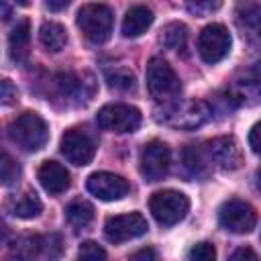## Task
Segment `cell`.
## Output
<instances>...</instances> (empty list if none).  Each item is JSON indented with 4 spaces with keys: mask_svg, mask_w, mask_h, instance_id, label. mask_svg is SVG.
<instances>
[{
    "mask_svg": "<svg viewBox=\"0 0 261 261\" xmlns=\"http://www.w3.org/2000/svg\"><path fill=\"white\" fill-rule=\"evenodd\" d=\"M155 118L171 128L194 130L210 118V108L202 100H181V102L163 104V108L157 110Z\"/></svg>",
    "mask_w": 261,
    "mask_h": 261,
    "instance_id": "cell-1",
    "label": "cell"
},
{
    "mask_svg": "<svg viewBox=\"0 0 261 261\" xmlns=\"http://www.w3.org/2000/svg\"><path fill=\"white\" fill-rule=\"evenodd\" d=\"M8 137L22 151L35 153L49 141V126L37 112H22L8 124Z\"/></svg>",
    "mask_w": 261,
    "mask_h": 261,
    "instance_id": "cell-2",
    "label": "cell"
},
{
    "mask_svg": "<svg viewBox=\"0 0 261 261\" xmlns=\"http://www.w3.org/2000/svg\"><path fill=\"white\" fill-rule=\"evenodd\" d=\"M145 77H147V90L157 102L171 104V102H175V98L181 92V82H179L177 73L161 57H153L147 63Z\"/></svg>",
    "mask_w": 261,
    "mask_h": 261,
    "instance_id": "cell-3",
    "label": "cell"
},
{
    "mask_svg": "<svg viewBox=\"0 0 261 261\" xmlns=\"http://www.w3.org/2000/svg\"><path fill=\"white\" fill-rule=\"evenodd\" d=\"M149 208L159 224L173 226L186 218V214L190 210V200L186 194H181L177 190H161L151 196Z\"/></svg>",
    "mask_w": 261,
    "mask_h": 261,
    "instance_id": "cell-4",
    "label": "cell"
},
{
    "mask_svg": "<svg viewBox=\"0 0 261 261\" xmlns=\"http://www.w3.org/2000/svg\"><path fill=\"white\" fill-rule=\"evenodd\" d=\"M114 14L106 4H84L77 10V27L92 43L108 41L112 33Z\"/></svg>",
    "mask_w": 261,
    "mask_h": 261,
    "instance_id": "cell-5",
    "label": "cell"
},
{
    "mask_svg": "<svg viewBox=\"0 0 261 261\" xmlns=\"http://www.w3.org/2000/svg\"><path fill=\"white\" fill-rule=\"evenodd\" d=\"M96 122L110 133H135L141 126V112L130 104H106L98 110Z\"/></svg>",
    "mask_w": 261,
    "mask_h": 261,
    "instance_id": "cell-6",
    "label": "cell"
},
{
    "mask_svg": "<svg viewBox=\"0 0 261 261\" xmlns=\"http://www.w3.org/2000/svg\"><path fill=\"white\" fill-rule=\"evenodd\" d=\"M218 222L228 232L245 234V232H251L255 228L257 214L249 202L239 200V198H230L218 208Z\"/></svg>",
    "mask_w": 261,
    "mask_h": 261,
    "instance_id": "cell-7",
    "label": "cell"
},
{
    "mask_svg": "<svg viewBox=\"0 0 261 261\" xmlns=\"http://www.w3.org/2000/svg\"><path fill=\"white\" fill-rule=\"evenodd\" d=\"M55 94L65 104H86L94 94V77L90 73H57L53 80Z\"/></svg>",
    "mask_w": 261,
    "mask_h": 261,
    "instance_id": "cell-8",
    "label": "cell"
},
{
    "mask_svg": "<svg viewBox=\"0 0 261 261\" xmlns=\"http://www.w3.org/2000/svg\"><path fill=\"white\" fill-rule=\"evenodd\" d=\"M171 165V151L163 141H149L141 149L139 169L147 181H159L167 175Z\"/></svg>",
    "mask_w": 261,
    "mask_h": 261,
    "instance_id": "cell-9",
    "label": "cell"
},
{
    "mask_svg": "<svg viewBox=\"0 0 261 261\" xmlns=\"http://www.w3.org/2000/svg\"><path fill=\"white\" fill-rule=\"evenodd\" d=\"M230 51V35L224 24L212 22L198 35V53L206 63L222 61Z\"/></svg>",
    "mask_w": 261,
    "mask_h": 261,
    "instance_id": "cell-10",
    "label": "cell"
},
{
    "mask_svg": "<svg viewBox=\"0 0 261 261\" xmlns=\"http://www.w3.org/2000/svg\"><path fill=\"white\" fill-rule=\"evenodd\" d=\"M149 224L141 212H126V214H116L110 216L104 224V234L110 243L120 245L126 241H133L137 237H143L147 232Z\"/></svg>",
    "mask_w": 261,
    "mask_h": 261,
    "instance_id": "cell-11",
    "label": "cell"
},
{
    "mask_svg": "<svg viewBox=\"0 0 261 261\" xmlns=\"http://www.w3.org/2000/svg\"><path fill=\"white\" fill-rule=\"evenodd\" d=\"M208 159L222 171H234L243 165V151L234 137H216L204 145Z\"/></svg>",
    "mask_w": 261,
    "mask_h": 261,
    "instance_id": "cell-12",
    "label": "cell"
},
{
    "mask_svg": "<svg viewBox=\"0 0 261 261\" xmlns=\"http://www.w3.org/2000/svg\"><path fill=\"white\" fill-rule=\"evenodd\" d=\"M61 153L63 157L73 165H88L96 155V143L94 139L80 128H69L61 137Z\"/></svg>",
    "mask_w": 261,
    "mask_h": 261,
    "instance_id": "cell-13",
    "label": "cell"
},
{
    "mask_svg": "<svg viewBox=\"0 0 261 261\" xmlns=\"http://www.w3.org/2000/svg\"><path fill=\"white\" fill-rule=\"evenodd\" d=\"M88 192L94 194L96 198L104 200V202H112V200H120L128 194L130 186L122 175L110 173V171H96L88 177Z\"/></svg>",
    "mask_w": 261,
    "mask_h": 261,
    "instance_id": "cell-14",
    "label": "cell"
},
{
    "mask_svg": "<svg viewBox=\"0 0 261 261\" xmlns=\"http://www.w3.org/2000/svg\"><path fill=\"white\" fill-rule=\"evenodd\" d=\"M237 27L243 37L251 43H261V4L257 2H243L234 10Z\"/></svg>",
    "mask_w": 261,
    "mask_h": 261,
    "instance_id": "cell-15",
    "label": "cell"
},
{
    "mask_svg": "<svg viewBox=\"0 0 261 261\" xmlns=\"http://www.w3.org/2000/svg\"><path fill=\"white\" fill-rule=\"evenodd\" d=\"M37 175H39V181H41L43 190L49 192V194H53V196L65 192L69 188V184H71L69 171L61 163H57V161H45L39 167V173Z\"/></svg>",
    "mask_w": 261,
    "mask_h": 261,
    "instance_id": "cell-16",
    "label": "cell"
},
{
    "mask_svg": "<svg viewBox=\"0 0 261 261\" xmlns=\"http://www.w3.org/2000/svg\"><path fill=\"white\" fill-rule=\"evenodd\" d=\"M153 12L151 8L147 6H133L128 8L124 20H122V35L128 37V39H135V37H141L151 24H153Z\"/></svg>",
    "mask_w": 261,
    "mask_h": 261,
    "instance_id": "cell-17",
    "label": "cell"
},
{
    "mask_svg": "<svg viewBox=\"0 0 261 261\" xmlns=\"http://www.w3.org/2000/svg\"><path fill=\"white\" fill-rule=\"evenodd\" d=\"M29 45H31V27L29 20H20L8 35V53L14 63H24L29 59Z\"/></svg>",
    "mask_w": 261,
    "mask_h": 261,
    "instance_id": "cell-18",
    "label": "cell"
},
{
    "mask_svg": "<svg viewBox=\"0 0 261 261\" xmlns=\"http://www.w3.org/2000/svg\"><path fill=\"white\" fill-rule=\"evenodd\" d=\"M6 210L16 218H35V216L41 214L43 204H41L39 196L33 190H27L18 196H12L6 202Z\"/></svg>",
    "mask_w": 261,
    "mask_h": 261,
    "instance_id": "cell-19",
    "label": "cell"
},
{
    "mask_svg": "<svg viewBox=\"0 0 261 261\" xmlns=\"http://www.w3.org/2000/svg\"><path fill=\"white\" fill-rule=\"evenodd\" d=\"M39 39L47 51L59 53L67 45V31L63 24H59L55 20H45L39 29Z\"/></svg>",
    "mask_w": 261,
    "mask_h": 261,
    "instance_id": "cell-20",
    "label": "cell"
},
{
    "mask_svg": "<svg viewBox=\"0 0 261 261\" xmlns=\"http://www.w3.org/2000/svg\"><path fill=\"white\" fill-rule=\"evenodd\" d=\"M184 165L186 169L192 173V175H206L208 169H210V159H208V153L204 147L200 145H188L184 149Z\"/></svg>",
    "mask_w": 261,
    "mask_h": 261,
    "instance_id": "cell-21",
    "label": "cell"
},
{
    "mask_svg": "<svg viewBox=\"0 0 261 261\" xmlns=\"http://www.w3.org/2000/svg\"><path fill=\"white\" fill-rule=\"evenodd\" d=\"M65 216H67V220H69L71 226L86 228L94 220V206L88 200L77 198V200L69 202V206L65 208Z\"/></svg>",
    "mask_w": 261,
    "mask_h": 261,
    "instance_id": "cell-22",
    "label": "cell"
},
{
    "mask_svg": "<svg viewBox=\"0 0 261 261\" xmlns=\"http://www.w3.org/2000/svg\"><path fill=\"white\" fill-rule=\"evenodd\" d=\"M39 245H41V237L39 234L20 237L12 245V255L18 261H39Z\"/></svg>",
    "mask_w": 261,
    "mask_h": 261,
    "instance_id": "cell-23",
    "label": "cell"
},
{
    "mask_svg": "<svg viewBox=\"0 0 261 261\" xmlns=\"http://www.w3.org/2000/svg\"><path fill=\"white\" fill-rule=\"evenodd\" d=\"M188 41V29L181 22H169L163 31H161V43L171 49V51H179L186 47Z\"/></svg>",
    "mask_w": 261,
    "mask_h": 261,
    "instance_id": "cell-24",
    "label": "cell"
},
{
    "mask_svg": "<svg viewBox=\"0 0 261 261\" xmlns=\"http://www.w3.org/2000/svg\"><path fill=\"white\" fill-rule=\"evenodd\" d=\"M63 251V241L57 232L41 234V245H39V261H57Z\"/></svg>",
    "mask_w": 261,
    "mask_h": 261,
    "instance_id": "cell-25",
    "label": "cell"
},
{
    "mask_svg": "<svg viewBox=\"0 0 261 261\" xmlns=\"http://www.w3.org/2000/svg\"><path fill=\"white\" fill-rule=\"evenodd\" d=\"M106 82L112 90L118 92H130L135 90V75L126 69H114V71H106Z\"/></svg>",
    "mask_w": 261,
    "mask_h": 261,
    "instance_id": "cell-26",
    "label": "cell"
},
{
    "mask_svg": "<svg viewBox=\"0 0 261 261\" xmlns=\"http://www.w3.org/2000/svg\"><path fill=\"white\" fill-rule=\"evenodd\" d=\"M0 177H2V184H4V186H12V184H16L18 177H20V167H18V163H16L8 153L2 155Z\"/></svg>",
    "mask_w": 261,
    "mask_h": 261,
    "instance_id": "cell-27",
    "label": "cell"
},
{
    "mask_svg": "<svg viewBox=\"0 0 261 261\" xmlns=\"http://www.w3.org/2000/svg\"><path fill=\"white\" fill-rule=\"evenodd\" d=\"M75 261H106V251L98 243L86 241V243H82Z\"/></svg>",
    "mask_w": 261,
    "mask_h": 261,
    "instance_id": "cell-28",
    "label": "cell"
},
{
    "mask_svg": "<svg viewBox=\"0 0 261 261\" xmlns=\"http://www.w3.org/2000/svg\"><path fill=\"white\" fill-rule=\"evenodd\" d=\"M188 257H190V261H216V249L212 243L202 241L190 249Z\"/></svg>",
    "mask_w": 261,
    "mask_h": 261,
    "instance_id": "cell-29",
    "label": "cell"
},
{
    "mask_svg": "<svg viewBox=\"0 0 261 261\" xmlns=\"http://www.w3.org/2000/svg\"><path fill=\"white\" fill-rule=\"evenodd\" d=\"M16 98H18V92L12 86V82L10 80H2V84H0V102L4 106H10V104L16 102Z\"/></svg>",
    "mask_w": 261,
    "mask_h": 261,
    "instance_id": "cell-30",
    "label": "cell"
},
{
    "mask_svg": "<svg viewBox=\"0 0 261 261\" xmlns=\"http://www.w3.org/2000/svg\"><path fill=\"white\" fill-rule=\"evenodd\" d=\"M216 8H220V2H190L188 4V10L198 14V16H204V14H208Z\"/></svg>",
    "mask_w": 261,
    "mask_h": 261,
    "instance_id": "cell-31",
    "label": "cell"
},
{
    "mask_svg": "<svg viewBox=\"0 0 261 261\" xmlns=\"http://www.w3.org/2000/svg\"><path fill=\"white\" fill-rule=\"evenodd\" d=\"M228 261H259L257 253L251 249V247H239L230 257Z\"/></svg>",
    "mask_w": 261,
    "mask_h": 261,
    "instance_id": "cell-32",
    "label": "cell"
},
{
    "mask_svg": "<svg viewBox=\"0 0 261 261\" xmlns=\"http://www.w3.org/2000/svg\"><path fill=\"white\" fill-rule=\"evenodd\" d=\"M128 261H157V253H155V249H151V247H143V249L135 251V253L128 257Z\"/></svg>",
    "mask_w": 261,
    "mask_h": 261,
    "instance_id": "cell-33",
    "label": "cell"
},
{
    "mask_svg": "<svg viewBox=\"0 0 261 261\" xmlns=\"http://www.w3.org/2000/svg\"><path fill=\"white\" fill-rule=\"evenodd\" d=\"M249 147L255 153H261V122H257L249 133Z\"/></svg>",
    "mask_w": 261,
    "mask_h": 261,
    "instance_id": "cell-34",
    "label": "cell"
},
{
    "mask_svg": "<svg viewBox=\"0 0 261 261\" xmlns=\"http://www.w3.org/2000/svg\"><path fill=\"white\" fill-rule=\"evenodd\" d=\"M45 6H47L49 10H61V8H67L69 2H67V0H61V2H53V0H49Z\"/></svg>",
    "mask_w": 261,
    "mask_h": 261,
    "instance_id": "cell-35",
    "label": "cell"
},
{
    "mask_svg": "<svg viewBox=\"0 0 261 261\" xmlns=\"http://www.w3.org/2000/svg\"><path fill=\"white\" fill-rule=\"evenodd\" d=\"M257 186H259V190H261V169L257 171Z\"/></svg>",
    "mask_w": 261,
    "mask_h": 261,
    "instance_id": "cell-36",
    "label": "cell"
}]
</instances>
